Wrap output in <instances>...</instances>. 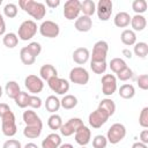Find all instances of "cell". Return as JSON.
I'll return each mask as SVG.
<instances>
[{
  "label": "cell",
  "instance_id": "cell-1",
  "mask_svg": "<svg viewBox=\"0 0 148 148\" xmlns=\"http://www.w3.org/2000/svg\"><path fill=\"white\" fill-rule=\"evenodd\" d=\"M18 6L21 7V9H23L25 13H28L31 17H34L37 21L44 18L46 14L45 5L35 0H20Z\"/></svg>",
  "mask_w": 148,
  "mask_h": 148
},
{
  "label": "cell",
  "instance_id": "cell-2",
  "mask_svg": "<svg viewBox=\"0 0 148 148\" xmlns=\"http://www.w3.org/2000/svg\"><path fill=\"white\" fill-rule=\"evenodd\" d=\"M36 34H37L36 22L32 21V20H25L18 27L17 37H18V39L27 42V40H30L32 37H35Z\"/></svg>",
  "mask_w": 148,
  "mask_h": 148
},
{
  "label": "cell",
  "instance_id": "cell-3",
  "mask_svg": "<svg viewBox=\"0 0 148 148\" xmlns=\"http://www.w3.org/2000/svg\"><path fill=\"white\" fill-rule=\"evenodd\" d=\"M126 136V127L120 123H116L111 125V127L106 132V140L111 145H117Z\"/></svg>",
  "mask_w": 148,
  "mask_h": 148
},
{
  "label": "cell",
  "instance_id": "cell-4",
  "mask_svg": "<svg viewBox=\"0 0 148 148\" xmlns=\"http://www.w3.org/2000/svg\"><path fill=\"white\" fill-rule=\"evenodd\" d=\"M1 131L6 136H14L17 132L16 126V119L13 111H9L7 114H5L1 118Z\"/></svg>",
  "mask_w": 148,
  "mask_h": 148
},
{
  "label": "cell",
  "instance_id": "cell-5",
  "mask_svg": "<svg viewBox=\"0 0 148 148\" xmlns=\"http://www.w3.org/2000/svg\"><path fill=\"white\" fill-rule=\"evenodd\" d=\"M81 13V1L79 0H68L64 5V16L68 21L76 20Z\"/></svg>",
  "mask_w": 148,
  "mask_h": 148
},
{
  "label": "cell",
  "instance_id": "cell-6",
  "mask_svg": "<svg viewBox=\"0 0 148 148\" xmlns=\"http://www.w3.org/2000/svg\"><path fill=\"white\" fill-rule=\"evenodd\" d=\"M84 124H83V120L81 118H77V117H74V118H71L68 119L65 124L61 125L60 127V134L64 135V136H71L73 135L80 127H82Z\"/></svg>",
  "mask_w": 148,
  "mask_h": 148
},
{
  "label": "cell",
  "instance_id": "cell-7",
  "mask_svg": "<svg viewBox=\"0 0 148 148\" xmlns=\"http://www.w3.org/2000/svg\"><path fill=\"white\" fill-rule=\"evenodd\" d=\"M39 32L43 37L56 38V37H58V35L60 32V28H59L58 23H56L51 20H46V21H43L42 24L39 25Z\"/></svg>",
  "mask_w": 148,
  "mask_h": 148
},
{
  "label": "cell",
  "instance_id": "cell-8",
  "mask_svg": "<svg viewBox=\"0 0 148 148\" xmlns=\"http://www.w3.org/2000/svg\"><path fill=\"white\" fill-rule=\"evenodd\" d=\"M69 81L76 84L84 86L89 81V73L84 67H81V66L74 67L69 72Z\"/></svg>",
  "mask_w": 148,
  "mask_h": 148
},
{
  "label": "cell",
  "instance_id": "cell-9",
  "mask_svg": "<svg viewBox=\"0 0 148 148\" xmlns=\"http://www.w3.org/2000/svg\"><path fill=\"white\" fill-rule=\"evenodd\" d=\"M24 86L28 89V91L31 92L32 95H37L42 92V90L44 89L43 80L39 76L34 75V74H30L24 79Z\"/></svg>",
  "mask_w": 148,
  "mask_h": 148
},
{
  "label": "cell",
  "instance_id": "cell-10",
  "mask_svg": "<svg viewBox=\"0 0 148 148\" xmlns=\"http://www.w3.org/2000/svg\"><path fill=\"white\" fill-rule=\"evenodd\" d=\"M102 92L105 96H112L117 90V77L113 74H104L102 76Z\"/></svg>",
  "mask_w": 148,
  "mask_h": 148
},
{
  "label": "cell",
  "instance_id": "cell-11",
  "mask_svg": "<svg viewBox=\"0 0 148 148\" xmlns=\"http://www.w3.org/2000/svg\"><path fill=\"white\" fill-rule=\"evenodd\" d=\"M110 117L99 108H97L95 111H92L89 117H88V121H89V125L92 127V128H99L102 127L109 119Z\"/></svg>",
  "mask_w": 148,
  "mask_h": 148
},
{
  "label": "cell",
  "instance_id": "cell-12",
  "mask_svg": "<svg viewBox=\"0 0 148 148\" xmlns=\"http://www.w3.org/2000/svg\"><path fill=\"white\" fill-rule=\"evenodd\" d=\"M112 1L111 0H99L96 5V13L101 21H108L112 15Z\"/></svg>",
  "mask_w": 148,
  "mask_h": 148
},
{
  "label": "cell",
  "instance_id": "cell-13",
  "mask_svg": "<svg viewBox=\"0 0 148 148\" xmlns=\"http://www.w3.org/2000/svg\"><path fill=\"white\" fill-rule=\"evenodd\" d=\"M109 51V45L105 40H98L94 44L92 53H91V61H102L106 59Z\"/></svg>",
  "mask_w": 148,
  "mask_h": 148
},
{
  "label": "cell",
  "instance_id": "cell-14",
  "mask_svg": "<svg viewBox=\"0 0 148 148\" xmlns=\"http://www.w3.org/2000/svg\"><path fill=\"white\" fill-rule=\"evenodd\" d=\"M47 84H49L50 89L53 92H56L57 95H65L69 90V82L67 80L61 79V77H58V76L49 80L47 81Z\"/></svg>",
  "mask_w": 148,
  "mask_h": 148
},
{
  "label": "cell",
  "instance_id": "cell-15",
  "mask_svg": "<svg viewBox=\"0 0 148 148\" xmlns=\"http://www.w3.org/2000/svg\"><path fill=\"white\" fill-rule=\"evenodd\" d=\"M75 141L76 143H79L81 147H84L87 146L89 142H90V139H91V131L87 127V126H82L80 127L75 133Z\"/></svg>",
  "mask_w": 148,
  "mask_h": 148
},
{
  "label": "cell",
  "instance_id": "cell-16",
  "mask_svg": "<svg viewBox=\"0 0 148 148\" xmlns=\"http://www.w3.org/2000/svg\"><path fill=\"white\" fill-rule=\"evenodd\" d=\"M74 28L80 32H88L92 28V20L89 16L81 15L75 20Z\"/></svg>",
  "mask_w": 148,
  "mask_h": 148
},
{
  "label": "cell",
  "instance_id": "cell-17",
  "mask_svg": "<svg viewBox=\"0 0 148 148\" xmlns=\"http://www.w3.org/2000/svg\"><path fill=\"white\" fill-rule=\"evenodd\" d=\"M22 118H23V121H24L25 126H43L42 119L32 110L24 111L23 114H22Z\"/></svg>",
  "mask_w": 148,
  "mask_h": 148
},
{
  "label": "cell",
  "instance_id": "cell-18",
  "mask_svg": "<svg viewBox=\"0 0 148 148\" xmlns=\"http://www.w3.org/2000/svg\"><path fill=\"white\" fill-rule=\"evenodd\" d=\"M90 58V52L87 47H77L73 52V60L77 65H84Z\"/></svg>",
  "mask_w": 148,
  "mask_h": 148
},
{
  "label": "cell",
  "instance_id": "cell-19",
  "mask_svg": "<svg viewBox=\"0 0 148 148\" xmlns=\"http://www.w3.org/2000/svg\"><path fill=\"white\" fill-rule=\"evenodd\" d=\"M39 75H40V79L43 81H49L53 77H57L58 76V71L57 68L51 65V64H45L40 67L39 69Z\"/></svg>",
  "mask_w": 148,
  "mask_h": 148
},
{
  "label": "cell",
  "instance_id": "cell-20",
  "mask_svg": "<svg viewBox=\"0 0 148 148\" xmlns=\"http://www.w3.org/2000/svg\"><path fill=\"white\" fill-rule=\"evenodd\" d=\"M61 145V136L57 133H50L42 141V148H59Z\"/></svg>",
  "mask_w": 148,
  "mask_h": 148
},
{
  "label": "cell",
  "instance_id": "cell-21",
  "mask_svg": "<svg viewBox=\"0 0 148 148\" xmlns=\"http://www.w3.org/2000/svg\"><path fill=\"white\" fill-rule=\"evenodd\" d=\"M113 22H114V25L118 28H126L131 23V16L126 12H119L116 14Z\"/></svg>",
  "mask_w": 148,
  "mask_h": 148
},
{
  "label": "cell",
  "instance_id": "cell-22",
  "mask_svg": "<svg viewBox=\"0 0 148 148\" xmlns=\"http://www.w3.org/2000/svg\"><path fill=\"white\" fill-rule=\"evenodd\" d=\"M132 25V30L135 32V31H142L146 25H147V20L143 15H138L135 14L133 17H131V23Z\"/></svg>",
  "mask_w": 148,
  "mask_h": 148
},
{
  "label": "cell",
  "instance_id": "cell-23",
  "mask_svg": "<svg viewBox=\"0 0 148 148\" xmlns=\"http://www.w3.org/2000/svg\"><path fill=\"white\" fill-rule=\"evenodd\" d=\"M5 92H6V95H7L9 98L15 99L16 96L21 92L20 84H18L16 81H14V80L8 81V82L6 83V86H5Z\"/></svg>",
  "mask_w": 148,
  "mask_h": 148
},
{
  "label": "cell",
  "instance_id": "cell-24",
  "mask_svg": "<svg viewBox=\"0 0 148 148\" xmlns=\"http://www.w3.org/2000/svg\"><path fill=\"white\" fill-rule=\"evenodd\" d=\"M44 105H45V109L49 112L56 113L60 109V99L56 95H50V96L46 97V101H45Z\"/></svg>",
  "mask_w": 148,
  "mask_h": 148
},
{
  "label": "cell",
  "instance_id": "cell-25",
  "mask_svg": "<svg viewBox=\"0 0 148 148\" xmlns=\"http://www.w3.org/2000/svg\"><path fill=\"white\" fill-rule=\"evenodd\" d=\"M120 40L124 45L126 46H131V45H134L136 43V35L133 30L131 29H125L121 35H120Z\"/></svg>",
  "mask_w": 148,
  "mask_h": 148
},
{
  "label": "cell",
  "instance_id": "cell-26",
  "mask_svg": "<svg viewBox=\"0 0 148 148\" xmlns=\"http://www.w3.org/2000/svg\"><path fill=\"white\" fill-rule=\"evenodd\" d=\"M118 94L121 98H125V99H131L134 97L135 95V88L133 84L131 83H125L123 86H120V88L118 89Z\"/></svg>",
  "mask_w": 148,
  "mask_h": 148
},
{
  "label": "cell",
  "instance_id": "cell-27",
  "mask_svg": "<svg viewBox=\"0 0 148 148\" xmlns=\"http://www.w3.org/2000/svg\"><path fill=\"white\" fill-rule=\"evenodd\" d=\"M98 108L102 109L109 117H111L114 112H116V104L111 98H104L99 102Z\"/></svg>",
  "mask_w": 148,
  "mask_h": 148
},
{
  "label": "cell",
  "instance_id": "cell-28",
  "mask_svg": "<svg viewBox=\"0 0 148 148\" xmlns=\"http://www.w3.org/2000/svg\"><path fill=\"white\" fill-rule=\"evenodd\" d=\"M43 126H25L23 130V135L28 139H37L40 136Z\"/></svg>",
  "mask_w": 148,
  "mask_h": 148
},
{
  "label": "cell",
  "instance_id": "cell-29",
  "mask_svg": "<svg viewBox=\"0 0 148 148\" xmlns=\"http://www.w3.org/2000/svg\"><path fill=\"white\" fill-rule=\"evenodd\" d=\"M77 105V98L74 95H65L60 101V106H62L65 110H72Z\"/></svg>",
  "mask_w": 148,
  "mask_h": 148
},
{
  "label": "cell",
  "instance_id": "cell-30",
  "mask_svg": "<svg viewBox=\"0 0 148 148\" xmlns=\"http://www.w3.org/2000/svg\"><path fill=\"white\" fill-rule=\"evenodd\" d=\"M81 12L84 16H91L96 13V3L92 0H83L81 2Z\"/></svg>",
  "mask_w": 148,
  "mask_h": 148
},
{
  "label": "cell",
  "instance_id": "cell-31",
  "mask_svg": "<svg viewBox=\"0 0 148 148\" xmlns=\"http://www.w3.org/2000/svg\"><path fill=\"white\" fill-rule=\"evenodd\" d=\"M2 43L8 49H14L17 44H18V37H17V34L15 32H8V34H5L3 37H2Z\"/></svg>",
  "mask_w": 148,
  "mask_h": 148
},
{
  "label": "cell",
  "instance_id": "cell-32",
  "mask_svg": "<svg viewBox=\"0 0 148 148\" xmlns=\"http://www.w3.org/2000/svg\"><path fill=\"white\" fill-rule=\"evenodd\" d=\"M20 59H21V61H22L23 65L30 66V65H32V64L35 62L36 57H34V56L29 52V50L24 46V47H22L21 51H20Z\"/></svg>",
  "mask_w": 148,
  "mask_h": 148
},
{
  "label": "cell",
  "instance_id": "cell-33",
  "mask_svg": "<svg viewBox=\"0 0 148 148\" xmlns=\"http://www.w3.org/2000/svg\"><path fill=\"white\" fill-rule=\"evenodd\" d=\"M62 124H64V123H62L61 117H60L59 114H57V113H52V114L49 117V119H47V126H49L52 131H58V130H60V127H61Z\"/></svg>",
  "mask_w": 148,
  "mask_h": 148
},
{
  "label": "cell",
  "instance_id": "cell-34",
  "mask_svg": "<svg viewBox=\"0 0 148 148\" xmlns=\"http://www.w3.org/2000/svg\"><path fill=\"white\" fill-rule=\"evenodd\" d=\"M133 52L135 56H138L139 58H146L148 54V44L145 42H139L134 44V49Z\"/></svg>",
  "mask_w": 148,
  "mask_h": 148
},
{
  "label": "cell",
  "instance_id": "cell-35",
  "mask_svg": "<svg viewBox=\"0 0 148 148\" xmlns=\"http://www.w3.org/2000/svg\"><path fill=\"white\" fill-rule=\"evenodd\" d=\"M109 66H110L111 71L117 74L119 71H121L123 68H125V67L127 66V64H126V61H125L124 59H121V58H113V59H111Z\"/></svg>",
  "mask_w": 148,
  "mask_h": 148
},
{
  "label": "cell",
  "instance_id": "cell-36",
  "mask_svg": "<svg viewBox=\"0 0 148 148\" xmlns=\"http://www.w3.org/2000/svg\"><path fill=\"white\" fill-rule=\"evenodd\" d=\"M29 97H30V94H28L25 91H21L16 96V98L14 99L15 101V104L18 108H21V109H24V108L29 106Z\"/></svg>",
  "mask_w": 148,
  "mask_h": 148
},
{
  "label": "cell",
  "instance_id": "cell-37",
  "mask_svg": "<svg viewBox=\"0 0 148 148\" xmlns=\"http://www.w3.org/2000/svg\"><path fill=\"white\" fill-rule=\"evenodd\" d=\"M108 64L106 60H102V61H91L90 60V68L92 69V72L95 74H103L106 71Z\"/></svg>",
  "mask_w": 148,
  "mask_h": 148
},
{
  "label": "cell",
  "instance_id": "cell-38",
  "mask_svg": "<svg viewBox=\"0 0 148 148\" xmlns=\"http://www.w3.org/2000/svg\"><path fill=\"white\" fill-rule=\"evenodd\" d=\"M132 9L135 14L142 15L147 10V1L146 0H134L132 2Z\"/></svg>",
  "mask_w": 148,
  "mask_h": 148
},
{
  "label": "cell",
  "instance_id": "cell-39",
  "mask_svg": "<svg viewBox=\"0 0 148 148\" xmlns=\"http://www.w3.org/2000/svg\"><path fill=\"white\" fill-rule=\"evenodd\" d=\"M17 12H18V9H17V6H16L15 3H7V5H5V7H3V14H5V16L8 17V18H14V17H16Z\"/></svg>",
  "mask_w": 148,
  "mask_h": 148
},
{
  "label": "cell",
  "instance_id": "cell-40",
  "mask_svg": "<svg viewBox=\"0 0 148 148\" xmlns=\"http://www.w3.org/2000/svg\"><path fill=\"white\" fill-rule=\"evenodd\" d=\"M133 75H134V74H133V71H132L128 66H126L125 68H123L121 71H119V72L117 73V79L120 80V81H127V80L132 79Z\"/></svg>",
  "mask_w": 148,
  "mask_h": 148
},
{
  "label": "cell",
  "instance_id": "cell-41",
  "mask_svg": "<svg viewBox=\"0 0 148 148\" xmlns=\"http://www.w3.org/2000/svg\"><path fill=\"white\" fill-rule=\"evenodd\" d=\"M106 146H108L106 136L98 134L92 139V147L94 148H106Z\"/></svg>",
  "mask_w": 148,
  "mask_h": 148
},
{
  "label": "cell",
  "instance_id": "cell-42",
  "mask_svg": "<svg viewBox=\"0 0 148 148\" xmlns=\"http://www.w3.org/2000/svg\"><path fill=\"white\" fill-rule=\"evenodd\" d=\"M25 47L29 50V52H30L34 57L39 56L40 52H42V45H40L38 42H31V43H29L28 46H25Z\"/></svg>",
  "mask_w": 148,
  "mask_h": 148
},
{
  "label": "cell",
  "instance_id": "cell-43",
  "mask_svg": "<svg viewBox=\"0 0 148 148\" xmlns=\"http://www.w3.org/2000/svg\"><path fill=\"white\" fill-rule=\"evenodd\" d=\"M139 124L143 128L148 127V106H145L141 110V112L139 114Z\"/></svg>",
  "mask_w": 148,
  "mask_h": 148
},
{
  "label": "cell",
  "instance_id": "cell-44",
  "mask_svg": "<svg viewBox=\"0 0 148 148\" xmlns=\"http://www.w3.org/2000/svg\"><path fill=\"white\" fill-rule=\"evenodd\" d=\"M136 83L140 89L147 90L148 89V75L147 74H141L136 77Z\"/></svg>",
  "mask_w": 148,
  "mask_h": 148
},
{
  "label": "cell",
  "instance_id": "cell-45",
  "mask_svg": "<svg viewBox=\"0 0 148 148\" xmlns=\"http://www.w3.org/2000/svg\"><path fill=\"white\" fill-rule=\"evenodd\" d=\"M43 102L40 99V97H38L37 95H30L29 97V106L32 109H39L42 106Z\"/></svg>",
  "mask_w": 148,
  "mask_h": 148
},
{
  "label": "cell",
  "instance_id": "cell-46",
  "mask_svg": "<svg viewBox=\"0 0 148 148\" xmlns=\"http://www.w3.org/2000/svg\"><path fill=\"white\" fill-rule=\"evenodd\" d=\"M2 148H22V145L16 139H8L7 141L3 142Z\"/></svg>",
  "mask_w": 148,
  "mask_h": 148
},
{
  "label": "cell",
  "instance_id": "cell-47",
  "mask_svg": "<svg viewBox=\"0 0 148 148\" xmlns=\"http://www.w3.org/2000/svg\"><path fill=\"white\" fill-rule=\"evenodd\" d=\"M9 111H12L10 110V108H9V105L8 104H6V103H0V118H2L5 114H7Z\"/></svg>",
  "mask_w": 148,
  "mask_h": 148
},
{
  "label": "cell",
  "instance_id": "cell-48",
  "mask_svg": "<svg viewBox=\"0 0 148 148\" xmlns=\"http://www.w3.org/2000/svg\"><path fill=\"white\" fill-rule=\"evenodd\" d=\"M140 142L148 145V130H143L140 133Z\"/></svg>",
  "mask_w": 148,
  "mask_h": 148
},
{
  "label": "cell",
  "instance_id": "cell-49",
  "mask_svg": "<svg viewBox=\"0 0 148 148\" xmlns=\"http://www.w3.org/2000/svg\"><path fill=\"white\" fill-rule=\"evenodd\" d=\"M45 3L50 8H57L60 5V0H46Z\"/></svg>",
  "mask_w": 148,
  "mask_h": 148
},
{
  "label": "cell",
  "instance_id": "cell-50",
  "mask_svg": "<svg viewBox=\"0 0 148 148\" xmlns=\"http://www.w3.org/2000/svg\"><path fill=\"white\" fill-rule=\"evenodd\" d=\"M5 32H6V22L3 16L0 14V36L5 35Z\"/></svg>",
  "mask_w": 148,
  "mask_h": 148
},
{
  "label": "cell",
  "instance_id": "cell-51",
  "mask_svg": "<svg viewBox=\"0 0 148 148\" xmlns=\"http://www.w3.org/2000/svg\"><path fill=\"white\" fill-rule=\"evenodd\" d=\"M132 148H148V146L142 143V142H140V141H138V142H134L132 145Z\"/></svg>",
  "mask_w": 148,
  "mask_h": 148
},
{
  "label": "cell",
  "instance_id": "cell-52",
  "mask_svg": "<svg viewBox=\"0 0 148 148\" xmlns=\"http://www.w3.org/2000/svg\"><path fill=\"white\" fill-rule=\"evenodd\" d=\"M123 54H124L126 58H130V59L132 58V52H131L130 50H127V49H124V50H123Z\"/></svg>",
  "mask_w": 148,
  "mask_h": 148
},
{
  "label": "cell",
  "instance_id": "cell-53",
  "mask_svg": "<svg viewBox=\"0 0 148 148\" xmlns=\"http://www.w3.org/2000/svg\"><path fill=\"white\" fill-rule=\"evenodd\" d=\"M23 148H38V146L36 143H34V142H28Z\"/></svg>",
  "mask_w": 148,
  "mask_h": 148
},
{
  "label": "cell",
  "instance_id": "cell-54",
  "mask_svg": "<svg viewBox=\"0 0 148 148\" xmlns=\"http://www.w3.org/2000/svg\"><path fill=\"white\" fill-rule=\"evenodd\" d=\"M59 148H74L72 143H61L59 146Z\"/></svg>",
  "mask_w": 148,
  "mask_h": 148
},
{
  "label": "cell",
  "instance_id": "cell-55",
  "mask_svg": "<svg viewBox=\"0 0 148 148\" xmlns=\"http://www.w3.org/2000/svg\"><path fill=\"white\" fill-rule=\"evenodd\" d=\"M2 94H3V89H2V87L0 86V98L2 97Z\"/></svg>",
  "mask_w": 148,
  "mask_h": 148
},
{
  "label": "cell",
  "instance_id": "cell-56",
  "mask_svg": "<svg viewBox=\"0 0 148 148\" xmlns=\"http://www.w3.org/2000/svg\"><path fill=\"white\" fill-rule=\"evenodd\" d=\"M1 5H2V0H0V6H1Z\"/></svg>",
  "mask_w": 148,
  "mask_h": 148
},
{
  "label": "cell",
  "instance_id": "cell-57",
  "mask_svg": "<svg viewBox=\"0 0 148 148\" xmlns=\"http://www.w3.org/2000/svg\"><path fill=\"white\" fill-rule=\"evenodd\" d=\"M81 148H86V146H84V147H81Z\"/></svg>",
  "mask_w": 148,
  "mask_h": 148
}]
</instances>
